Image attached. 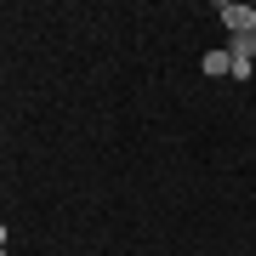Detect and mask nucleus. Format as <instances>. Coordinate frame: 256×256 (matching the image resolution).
I'll return each mask as SVG.
<instances>
[{
    "label": "nucleus",
    "instance_id": "5",
    "mask_svg": "<svg viewBox=\"0 0 256 256\" xmlns=\"http://www.w3.org/2000/svg\"><path fill=\"white\" fill-rule=\"evenodd\" d=\"M0 256H6V250H0Z\"/></svg>",
    "mask_w": 256,
    "mask_h": 256
},
{
    "label": "nucleus",
    "instance_id": "3",
    "mask_svg": "<svg viewBox=\"0 0 256 256\" xmlns=\"http://www.w3.org/2000/svg\"><path fill=\"white\" fill-rule=\"evenodd\" d=\"M200 68H205V74H234V57H228V52H205Z\"/></svg>",
    "mask_w": 256,
    "mask_h": 256
},
{
    "label": "nucleus",
    "instance_id": "4",
    "mask_svg": "<svg viewBox=\"0 0 256 256\" xmlns=\"http://www.w3.org/2000/svg\"><path fill=\"white\" fill-rule=\"evenodd\" d=\"M0 250H6V222H0Z\"/></svg>",
    "mask_w": 256,
    "mask_h": 256
},
{
    "label": "nucleus",
    "instance_id": "1",
    "mask_svg": "<svg viewBox=\"0 0 256 256\" xmlns=\"http://www.w3.org/2000/svg\"><path fill=\"white\" fill-rule=\"evenodd\" d=\"M228 57H234V80H250V57H256V34H234Z\"/></svg>",
    "mask_w": 256,
    "mask_h": 256
},
{
    "label": "nucleus",
    "instance_id": "2",
    "mask_svg": "<svg viewBox=\"0 0 256 256\" xmlns=\"http://www.w3.org/2000/svg\"><path fill=\"white\" fill-rule=\"evenodd\" d=\"M222 23H228L234 34H256V12H250V6H234V0L222 6Z\"/></svg>",
    "mask_w": 256,
    "mask_h": 256
}]
</instances>
